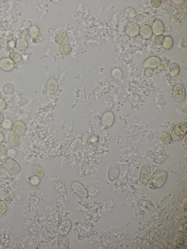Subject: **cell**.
Masks as SVG:
<instances>
[{"mask_svg":"<svg viewBox=\"0 0 187 249\" xmlns=\"http://www.w3.org/2000/svg\"><path fill=\"white\" fill-rule=\"evenodd\" d=\"M148 187L149 188L152 189H156L158 187V185L156 182H151L149 183L148 185Z\"/></svg>","mask_w":187,"mask_h":249,"instance_id":"bcb514c9","label":"cell"},{"mask_svg":"<svg viewBox=\"0 0 187 249\" xmlns=\"http://www.w3.org/2000/svg\"><path fill=\"white\" fill-rule=\"evenodd\" d=\"M71 222L69 220H66L62 222L59 226V233L62 235H65L68 234L71 228Z\"/></svg>","mask_w":187,"mask_h":249,"instance_id":"5bb4252c","label":"cell"},{"mask_svg":"<svg viewBox=\"0 0 187 249\" xmlns=\"http://www.w3.org/2000/svg\"><path fill=\"white\" fill-rule=\"evenodd\" d=\"M140 34L144 39H149L153 36V32L150 26L145 24L140 28Z\"/></svg>","mask_w":187,"mask_h":249,"instance_id":"4fadbf2b","label":"cell"},{"mask_svg":"<svg viewBox=\"0 0 187 249\" xmlns=\"http://www.w3.org/2000/svg\"><path fill=\"white\" fill-rule=\"evenodd\" d=\"M2 96V92L1 90H0V98H1Z\"/></svg>","mask_w":187,"mask_h":249,"instance_id":"f907efd6","label":"cell"},{"mask_svg":"<svg viewBox=\"0 0 187 249\" xmlns=\"http://www.w3.org/2000/svg\"><path fill=\"white\" fill-rule=\"evenodd\" d=\"M26 126L24 123L19 121L16 122L14 124L12 128L13 133L14 135L18 137H21L25 133Z\"/></svg>","mask_w":187,"mask_h":249,"instance_id":"9c48e42d","label":"cell"},{"mask_svg":"<svg viewBox=\"0 0 187 249\" xmlns=\"http://www.w3.org/2000/svg\"><path fill=\"white\" fill-rule=\"evenodd\" d=\"M33 174L35 176L41 179L43 177L44 175V170L42 167L38 164L33 165L32 167Z\"/></svg>","mask_w":187,"mask_h":249,"instance_id":"d6986e66","label":"cell"},{"mask_svg":"<svg viewBox=\"0 0 187 249\" xmlns=\"http://www.w3.org/2000/svg\"><path fill=\"white\" fill-rule=\"evenodd\" d=\"M15 63L8 57H3L0 60V68L3 71L9 72L13 70Z\"/></svg>","mask_w":187,"mask_h":249,"instance_id":"8992f818","label":"cell"},{"mask_svg":"<svg viewBox=\"0 0 187 249\" xmlns=\"http://www.w3.org/2000/svg\"><path fill=\"white\" fill-rule=\"evenodd\" d=\"M173 2L175 4L178 5H182L185 2V1H184V0H181V1H176V0H175V1H173Z\"/></svg>","mask_w":187,"mask_h":249,"instance_id":"c3c4849f","label":"cell"},{"mask_svg":"<svg viewBox=\"0 0 187 249\" xmlns=\"http://www.w3.org/2000/svg\"><path fill=\"white\" fill-rule=\"evenodd\" d=\"M174 45V40L171 36H165L164 42L162 44L163 47L165 49L169 50L173 47Z\"/></svg>","mask_w":187,"mask_h":249,"instance_id":"7402d4cb","label":"cell"},{"mask_svg":"<svg viewBox=\"0 0 187 249\" xmlns=\"http://www.w3.org/2000/svg\"><path fill=\"white\" fill-rule=\"evenodd\" d=\"M5 121V117L3 113L0 112V129L3 127Z\"/></svg>","mask_w":187,"mask_h":249,"instance_id":"f6af8a7d","label":"cell"},{"mask_svg":"<svg viewBox=\"0 0 187 249\" xmlns=\"http://www.w3.org/2000/svg\"><path fill=\"white\" fill-rule=\"evenodd\" d=\"M151 173V167L147 163L142 166L140 174V182L142 186H145L149 182Z\"/></svg>","mask_w":187,"mask_h":249,"instance_id":"3957f363","label":"cell"},{"mask_svg":"<svg viewBox=\"0 0 187 249\" xmlns=\"http://www.w3.org/2000/svg\"><path fill=\"white\" fill-rule=\"evenodd\" d=\"M4 139V135L3 134L0 132V143L3 142Z\"/></svg>","mask_w":187,"mask_h":249,"instance_id":"681fc988","label":"cell"},{"mask_svg":"<svg viewBox=\"0 0 187 249\" xmlns=\"http://www.w3.org/2000/svg\"><path fill=\"white\" fill-rule=\"evenodd\" d=\"M150 3L151 6L153 8L157 9L160 6L162 2L160 0H152Z\"/></svg>","mask_w":187,"mask_h":249,"instance_id":"74e56055","label":"cell"},{"mask_svg":"<svg viewBox=\"0 0 187 249\" xmlns=\"http://www.w3.org/2000/svg\"><path fill=\"white\" fill-rule=\"evenodd\" d=\"M164 38L165 36L163 34L156 36L154 38V43L157 45H162Z\"/></svg>","mask_w":187,"mask_h":249,"instance_id":"f1b7e54d","label":"cell"},{"mask_svg":"<svg viewBox=\"0 0 187 249\" xmlns=\"http://www.w3.org/2000/svg\"><path fill=\"white\" fill-rule=\"evenodd\" d=\"M31 35L30 30L26 28L23 30L22 33V37L24 39L27 40L30 38Z\"/></svg>","mask_w":187,"mask_h":249,"instance_id":"8d00e7d4","label":"cell"},{"mask_svg":"<svg viewBox=\"0 0 187 249\" xmlns=\"http://www.w3.org/2000/svg\"><path fill=\"white\" fill-rule=\"evenodd\" d=\"M13 122L10 119L6 118L5 120L4 123L3 125V128L5 129H10L13 126Z\"/></svg>","mask_w":187,"mask_h":249,"instance_id":"d590c367","label":"cell"},{"mask_svg":"<svg viewBox=\"0 0 187 249\" xmlns=\"http://www.w3.org/2000/svg\"><path fill=\"white\" fill-rule=\"evenodd\" d=\"M124 14L127 17L129 18H134L136 15V12L134 9L128 7L125 9Z\"/></svg>","mask_w":187,"mask_h":249,"instance_id":"484cf974","label":"cell"},{"mask_svg":"<svg viewBox=\"0 0 187 249\" xmlns=\"http://www.w3.org/2000/svg\"><path fill=\"white\" fill-rule=\"evenodd\" d=\"M40 182V178L36 176H33L31 180V184L34 186L38 185Z\"/></svg>","mask_w":187,"mask_h":249,"instance_id":"b9f144b4","label":"cell"},{"mask_svg":"<svg viewBox=\"0 0 187 249\" xmlns=\"http://www.w3.org/2000/svg\"><path fill=\"white\" fill-rule=\"evenodd\" d=\"M170 62V60L168 59H166V60L161 61L160 64L158 68L159 70H163L164 69L167 67L169 66Z\"/></svg>","mask_w":187,"mask_h":249,"instance_id":"d6a6232c","label":"cell"},{"mask_svg":"<svg viewBox=\"0 0 187 249\" xmlns=\"http://www.w3.org/2000/svg\"><path fill=\"white\" fill-rule=\"evenodd\" d=\"M144 19V16L142 14H136L133 19V21L134 23H140L143 21Z\"/></svg>","mask_w":187,"mask_h":249,"instance_id":"e575fe53","label":"cell"},{"mask_svg":"<svg viewBox=\"0 0 187 249\" xmlns=\"http://www.w3.org/2000/svg\"><path fill=\"white\" fill-rule=\"evenodd\" d=\"M72 48L69 44H66L63 45L60 48V51L62 55H68L71 53Z\"/></svg>","mask_w":187,"mask_h":249,"instance_id":"d4e9b609","label":"cell"},{"mask_svg":"<svg viewBox=\"0 0 187 249\" xmlns=\"http://www.w3.org/2000/svg\"><path fill=\"white\" fill-rule=\"evenodd\" d=\"M8 152L7 146L4 144H0V157H2L6 155Z\"/></svg>","mask_w":187,"mask_h":249,"instance_id":"836d02e7","label":"cell"},{"mask_svg":"<svg viewBox=\"0 0 187 249\" xmlns=\"http://www.w3.org/2000/svg\"><path fill=\"white\" fill-rule=\"evenodd\" d=\"M7 103L3 98H0V111H3L6 109Z\"/></svg>","mask_w":187,"mask_h":249,"instance_id":"60d3db41","label":"cell"},{"mask_svg":"<svg viewBox=\"0 0 187 249\" xmlns=\"http://www.w3.org/2000/svg\"><path fill=\"white\" fill-rule=\"evenodd\" d=\"M57 244L59 249H67L70 246L69 239L65 236H61L57 240Z\"/></svg>","mask_w":187,"mask_h":249,"instance_id":"2e32d148","label":"cell"},{"mask_svg":"<svg viewBox=\"0 0 187 249\" xmlns=\"http://www.w3.org/2000/svg\"><path fill=\"white\" fill-rule=\"evenodd\" d=\"M6 210L7 206L5 202L0 200V214H3L6 212Z\"/></svg>","mask_w":187,"mask_h":249,"instance_id":"f35d334b","label":"cell"},{"mask_svg":"<svg viewBox=\"0 0 187 249\" xmlns=\"http://www.w3.org/2000/svg\"><path fill=\"white\" fill-rule=\"evenodd\" d=\"M8 143L10 146L13 147H16L19 146L21 143V140L19 137L13 135L9 138Z\"/></svg>","mask_w":187,"mask_h":249,"instance_id":"cb8c5ba5","label":"cell"},{"mask_svg":"<svg viewBox=\"0 0 187 249\" xmlns=\"http://www.w3.org/2000/svg\"><path fill=\"white\" fill-rule=\"evenodd\" d=\"M114 120L113 113L111 111H107L103 115L102 122L105 127L109 128L112 125Z\"/></svg>","mask_w":187,"mask_h":249,"instance_id":"7c38bea8","label":"cell"},{"mask_svg":"<svg viewBox=\"0 0 187 249\" xmlns=\"http://www.w3.org/2000/svg\"><path fill=\"white\" fill-rule=\"evenodd\" d=\"M151 28L153 33L156 36L162 34L164 32V24L160 20H156L153 21Z\"/></svg>","mask_w":187,"mask_h":249,"instance_id":"30bf717a","label":"cell"},{"mask_svg":"<svg viewBox=\"0 0 187 249\" xmlns=\"http://www.w3.org/2000/svg\"><path fill=\"white\" fill-rule=\"evenodd\" d=\"M168 69L170 73L174 76L178 75L180 72V69L179 65L175 62L170 63Z\"/></svg>","mask_w":187,"mask_h":249,"instance_id":"603a6c76","label":"cell"},{"mask_svg":"<svg viewBox=\"0 0 187 249\" xmlns=\"http://www.w3.org/2000/svg\"><path fill=\"white\" fill-rule=\"evenodd\" d=\"M43 38L41 36H37L32 38V42L33 43L38 44L43 40Z\"/></svg>","mask_w":187,"mask_h":249,"instance_id":"ee69618b","label":"cell"},{"mask_svg":"<svg viewBox=\"0 0 187 249\" xmlns=\"http://www.w3.org/2000/svg\"><path fill=\"white\" fill-rule=\"evenodd\" d=\"M161 62L160 59L157 56H152L149 57L145 61L144 66L145 67H150L153 69L158 67Z\"/></svg>","mask_w":187,"mask_h":249,"instance_id":"8fae6325","label":"cell"},{"mask_svg":"<svg viewBox=\"0 0 187 249\" xmlns=\"http://www.w3.org/2000/svg\"><path fill=\"white\" fill-rule=\"evenodd\" d=\"M173 95L176 101L178 103L184 101L186 97L185 87L180 84L176 85L173 89Z\"/></svg>","mask_w":187,"mask_h":249,"instance_id":"277c9868","label":"cell"},{"mask_svg":"<svg viewBox=\"0 0 187 249\" xmlns=\"http://www.w3.org/2000/svg\"><path fill=\"white\" fill-rule=\"evenodd\" d=\"M9 57L11 60L14 62H19L22 60V57L21 55L15 52L10 53L9 55Z\"/></svg>","mask_w":187,"mask_h":249,"instance_id":"83f0119b","label":"cell"},{"mask_svg":"<svg viewBox=\"0 0 187 249\" xmlns=\"http://www.w3.org/2000/svg\"><path fill=\"white\" fill-rule=\"evenodd\" d=\"M58 88V84L55 78H51L48 81L46 84V89L47 92L50 94H53L56 92Z\"/></svg>","mask_w":187,"mask_h":249,"instance_id":"9a60e30c","label":"cell"},{"mask_svg":"<svg viewBox=\"0 0 187 249\" xmlns=\"http://www.w3.org/2000/svg\"><path fill=\"white\" fill-rule=\"evenodd\" d=\"M4 166L7 171L12 174H17L21 170V167L17 161L12 158L5 160Z\"/></svg>","mask_w":187,"mask_h":249,"instance_id":"7a4b0ae2","label":"cell"},{"mask_svg":"<svg viewBox=\"0 0 187 249\" xmlns=\"http://www.w3.org/2000/svg\"><path fill=\"white\" fill-rule=\"evenodd\" d=\"M120 167L117 163H113L109 167L108 171V177L111 181H115L118 178L120 173Z\"/></svg>","mask_w":187,"mask_h":249,"instance_id":"52a82bcc","label":"cell"},{"mask_svg":"<svg viewBox=\"0 0 187 249\" xmlns=\"http://www.w3.org/2000/svg\"><path fill=\"white\" fill-rule=\"evenodd\" d=\"M167 178V173L165 171L161 172L156 176L155 181L158 185V187H162L164 185L166 182Z\"/></svg>","mask_w":187,"mask_h":249,"instance_id":"e0dca14e","label":"cell"},{"mask_svg":"<svg viewBox=\"0 0 187 249\" xmlns=\"http://www.w3.org/2000/svg\"><path fill=\"white\" fill-rule=\"evenodd\" d=\"M14 196L12 193L9 192L7 193L5 196V199L8 202H11L14 200Z\"/></svg>","mask_w":187,"mask_h":249,"instance_id":"ab89813d","label":"cell"},{"mask_svg":"<svg viewBox=\"0 0 187 249\" xmlns=\"http://www.w3.org/2000/svg\"><path fill=\"white\" fill-rule=\"evenodd\" d=\"M72 188L74 192L82 198H86L88 196V191L81 183L78 182H73L72 184Z\"/></svg>","mask_w":187,"mask_h":249,"instance_id":"5b68a950","label":"cell"},{"mask_svg":"<svg viewBox=\"0 0 187 249\" xmlns=\"http://www.w3.org/2000/svg\"><path fill=\"white\" fill-rule=\"evenodd\" d=\"M16 90V87L13 84L7 83L5 84L2 87L3 93L7 96L11 95L13 94Z\"/></svg>","mask_w":187,"mask_h":249,"instance_id":"ac0fdd59","label":"cell"},{"mask_svg":"<svg viewBox=\"0 0 187 249\" xmlns=\"http://www.w3.org/2000/svg\"><path fill=\"white\" fill-rule=\"evenodd\" d=\"M30 32L31 36V37L33 38H35V37L38 36L39 34V30L36 26L33 25L31 28Z\"/></svg>","mask_w":187,"mask_h":249,"instance_id":"f546056e","label":"cell"},{"mask_svg":"<svg viewBox=\"0 0 187 249\" xmlns=\"http://www.w3.org/2000/svg\"><path fill=\"white\" fill-rule=\"evenodd\" d=\"M8 155L10 157H14L16 154V151L15 150L13 149H11L9 150L8 152Z\"/></svg>","mask_w":187,"mask_h":249,"instance_id":"7dc6e473","label":"cell"},{"mask_svg":"<svg viewBox=\"0 0 187 249\" xmlns=\"http://www.w3.org/2000/svg\"><path fill=\"white\" fill-rule=\"evenodd\" d=\"M16 47L19 51H23L27 49L28 46V43L26 40L23 38H20L16 41Z\"/></svg>","mask_w":187,"mask_h":249,"instance_id":"44dd1931","label":"cell"},{"mask_svg":"<svg viewBox=\"0 0 187 249\" xmlns=\"http://www.w3.org/2000/svg\"><path fill=\"white\" fill-rule=\"evenodd\" d=\"M68 39L67 35L64 33H60L56 35L55 40L56 43L62 45L67 42Z\"/></svg>","mask_w":187,"mask_h":249,"instance_id":"ffe728a7","label":"cell"},{"mask_svg":"<svg viewBox=\"0 0 187 249\" xmlns=\"http://www.w3.org/2000/svg\"><path fill=\"white\" fill-rule=\"evenodd\" d=\"M140 28L138 24L134 22H130L128 24L126 27L125 31L128 36L135 37L139 33Z\"/></svg>","mask_w":187,"mask_h":249,"instance_id":"ba28073f","label":"cell"},{"mask_svg":"<svg viewBox=\"0 0 187 249\" xmlns=\"http://www.w3.org/2000/svg\"><path fill=\"white\" fill-rule=\"evenodd\" d=\"M187 132L186 122H180L175 126L172 133V138L175 141L180 140L185 136Z\"/></svg>","mask_w":187,"mask_h":249,"instance_id":"6da1fadb","label":"cell"},{"mask_svg":"<svg viewBox=\"0 0 187 249\" xmlns=\"http://www.w3.org/2000/svg\"><path fill=\"white\" fill-rule=\"evenodd\" d=\"M154 73L153 69L150 67H146L144 70V74L146 77L150 78L152 77Z\"/></svg>","mask_w":187,"mask_h":249,"instance_id":"4dcf8cb0","label":"cell"},{"mask_svg":"<svg viewBox=\"0 0 187 249\" xmlns=\"http://www.w3.org/2000/svg\"><path fill=\"white\" fill-rule=\"evenodd\" d=\"M8 175L7 171L5 168H0V177L2 178H5Z\"/></svg>","mask_w":187,"mask_h":249,"instance_id":"7bdbcfd3","label":"cell"},{"mask_svg":"<svg viewBox=\"0 0 187 249\" xmlns=\"http://www.w3.org/2000/svg\"><path fill=\"white\" fill-rule=\"evenodd\" d=\"M161 142L163 144L168 145L171 143L172 141V137L168 134H164L160 137Z\"/></svg>","mask_w":187,"mask_h":249,"instance_id":"4316f807","label":"cell"},{"mask_svg":"<svg viewBox=\"0 0 187 249\" xmlns=\"http://www.w3.org/2000/svg\"><path fill=\"white\" fill-rule=\"evenodd\" d=\"M16 47L15 42L13 41L9 42L7 45L6 48V51L7 52L12 53L14 51L15 48Z\"/></svg>","mask_w":187,"mask_h":249,"instance_id":"1f68e13d","label":"cell"}]
</instances>
